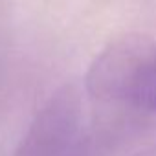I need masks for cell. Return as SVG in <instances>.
<instances>
[{"label":"cell","instance_id":"obj_1","mask_svg":"<svg viewBox=\"0 0 156 156\" xmlns=\"http://www.w3.org/2000/svg\"><path fill=\"white\" fill-rule=\"evenodd\" d=\"M87 94L132 116L156 114V37L127 33L110 41L92 61Z\"/></svg>","mask_w":156,"mask_h":156},{"label":"cell","instance_id":"obj_2","mask_svg":"<svg viewBox=\"0 0 156 156\" xmlns=\"http://www.w3.org/2000/svg\"><path fill=\"white\" fill-rule=\"evenodd\" d=\"M81 90L61 85L37 110L11 156H64L81 132Z\"/></svg>","mask_w":156,"mask_h":156},{"label":"cell","instance_id":"obj_3","mask_svg":"<svg viewBox=\"0 0 156 156\" xmlns=\"http://www.w3.org/2000/svg\"><path fill=\"white\" fill-rule=\"evenodd\" d=\"M64 156H94V143L92 138L87 134H81L77 138V141L68 149Z\"/></svg>","mask_w":156,"mask_h":156}]
</instances>
